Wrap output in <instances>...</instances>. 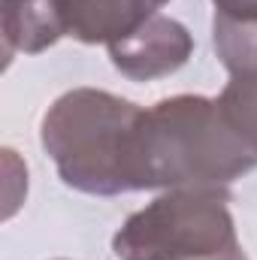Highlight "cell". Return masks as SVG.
<instances>
[{
  "instance_id": "3957f363",
  "label": "cell",
  "mask_w": 257,
  "mask_h": 260,
  "mask_svg": "<svg viewBox=\"0 0 257 260\" xmlns=\"http://www.w3.org/2000/svg\"><path fill=\"white\" fill-rule=\"evenodd\" d=\"M227 203V188L164 191L118 227L112 251L118 260H248Z\"/></svg>"
},
{
  "instance_id": "52a82bcc",
  "label": "cell",
  "mask_w": 257,
  "mask_h": 260,
  "mask_svg": "<svg viewBox=\"0 0 257 260\" xmlns=\"http://www.w3.org/2000/svg\"><path fill=\"white\" fill-rule=\"evenodd\" d=\"M215 55L230 76H245L257 70V18H236L215 12L212 18Z\"/></svg>"
},
{
  "instance_id": "5b68a950",
  "label": "cell",
  "mask_w": 257,
  "mask_h": 260,
  "mask_svg": "<svg viewBox=\"0 0 257 260\" xmlns=\"http://www.w3.org/2000/svg\"><path fill=\"white\" fill-rule=\"evenodd\" d=\"M170 0H61L67 37L88 46H112L139 30Z\"/></svg>"
},
{
  "instance_id": "277c9868",
  "label": "cell",
  "mask_w": 257,
  "mask_h": 260,
  "mask_svg": "<svg viewBox=\"0 0 257 260\" xmlns=\"http://www.w3.org/2000/svg\"><path fill=\"white\" fill-rule=\"evenodd\" d=\"M106 49L112 67L130 82H154L173 76L191 61L194 37L182 21L154 15L139 30H133L127 40H118Z\"/></svg>"
},
{
  "instance_id": "9c48e42d",
  "label": "cell",
  "mask_w": 257,
  "mask_h": 260,
  "mask_svg": "<svg viewBox=\"0 0 257 260\" xmlns=\"http://www.w3.org/2000/svg\"><path fill=\"white\" fill-rule=\"evenodd\" d=\"M215 12L236 15V18H257V0H212Z\"/></svg>"
},
{
  "instance_id": "8992f818",
  "label": "cell",
  "mask_w": 257,
  "mask_h": 260,
  "mask_svg": "<svg viewBox=\"0 0 257 260\" xmlns=\"http://www.w3.org/2000/svg\"><path fill=\"white\" fill-rule=\"evenodd\" d=\"M3 58L40 55L67 37L61 0H3Z\"/></svg>"
},
{
  "instance_id": "ba28073f",
  "label": "cell",
  "mask_w": 257,
  "mask_h": 260,
  "mask_svg": "<svg viewBox=\"0 0 257 260\" xmlns=\"http://www.w3.org/2000/svg\"><path fill=\"white\" fill-rule=\"evenodd\" d=\"M218 106L233 124V130L257 154V70L245 76H230V82L218 97Z\"/></svg>"
},
{
  "instance_id": "7a4b0ae2",
  "label": "cell",
  "mask_w": 257,
  "mask_h": 260,
  "mask_svg": "<svg viewBox=\"0 0 257 260\" xmlns=\"http://www.w3.org/2000/svg\"><path fill=\"white\" fill-rule=\"evenodd\" d=\"M142 106L100 88H73L43 115L40 142L61 182L91 197L130 194V148Z\"/></svg>"
},
{
  "instance_id": "6da1fadb",
  "label": "cell",
  "mask_w": 257,
  "mask_h": 260,
  "mask_svg": "<svg viewBox=\"0 0 257 260\" xmlns=\"http://www.w3.org/2000/svg\"><path fill=\"white\" fill-rule=\"evenodd\" d=\"M254 167L257 154L212 97L176 94L139 115L130 148L133 191L230 188Z\"/></svg>"
}]
</instances>
